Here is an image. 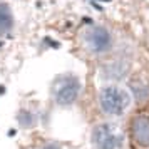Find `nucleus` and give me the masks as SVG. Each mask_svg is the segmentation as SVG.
Listing matches in <instances>:
<instances>
[{
    "label": "nucleus",
    "mask_w": 149,
    "mask_h": 149,
    "mask_svg": "<svg viewBox=\"0 0 149 149\" xmlns=\"http://www.w3.org/2000/svg\"><path fill=\"white\" fill-rule=\"evenodd\" d=\"M84 45L94 55L106 54L112 47V34L106 27H101V25L91 27L84 34Z\"/></svg>",
    "instance_id": "obj_4"
},
{
    "label": "nucleus",
    "mask_w": 149,
    "mask_h": 149,
    "mask_svg": "<svg viewBox=\"0 0 149 149\" xmlns=\"http://www.w3.org/2000/svg\"><path fill=\"white\" fill-rule=\"evenodd\" d=\"M129 92L132 95V99L137 102H144L149 99V86L142 81H132L129 86Z\"/></svg>",
    "instance_id": "obj_8"
},
{
    "label": "nucleus",
    "mask_w": 149,
    "mask_h": 149,
    "mask_svg": "<svg viewBox=\"0 0 149 149\" xmlns=\"http://www.w3.org/2000/svg\"><path fill=\"white\" fill-rule=\"evenodd\" d=\"M81 94V81L74 74H61L52 84V95L55 104L59 106H72Z\"/></svg>",
    "instance_id": "obj_2"
},
{
    "label": "nucleus",
    "mask_w": 149,
    "mask_h": 149,
    "mask_svg": "<svg viewBox=\"0 0 149 149\" xmlns=\"http://www.w3.org/2000/svg\"><path fill=\"white\" fill-rule=\"evenodd\" d=\"M44 149H62L59 144H55V142H49V144H45L44 146Z\"/></svg>",
    "instance_id": "obj_10"
},
{
    "label": "nucleus",
    "mask_w": 149,
    "mask_h": 149,
    "mask_svg": "<svg viewBox=\"0 0 149 149\" xmlns=\"http://www.w3.org/2000/svg\"><path fill=\"white\" fill-rule=\"evenodd\" d=\"M131 64L124 59H114V61L106 62L101 67V77L107 84H116V82L124 81L129 74Z\"/></svg>",
    "instance_id": "obj_5"
},
{
    "label": "nucleus",
    "mask_w": 149,
    "mask_h": 149,
    "mask_svg": "<svg viewBox=\"0 0 149 149\" xmlns=\"http://www.w3.org/2000/svg\"><path fill=\"white\" fill-rule=\"evenodd\" d=\"M14 27V14L7 3H0V35L10 32Z\"/></svg>",
    "instance_id": "obj_7"
},
{
    "label": "nucleus",
    "mask_w": 149,
    "mask_h": 149,
    "mask_svg": "<svg viewBox=\"0 0 149 149\" xmlns=\"http://www.w3.org/2000/svg\"><path fill=\"white\" fill-rule=\"evenodd\" d=\"M132 104V95L129 89L121 87L117 84H106L99 91V106L104 114L111 117L124 116Z\"/></svg>",
    "instance_id": "obj_1"
},
{
    "label": "nucleus",
    "mask_w": 149,
    "mask_h": 149,
    "mask_svg": "<svg viewBox=\"0 0 149 149\" xmlns=\"http://www.w3.org/2000/svg\"><path fill=\"white\" fill-rule=\"evenodd\" d=\"M17 121H19V124L22 127H34L37 124V116L34 112L27 111V109H22L20 112L17 114Z\"/></svg>",
    "instance_id": "obj_9"
},
{
    "label": "nucleus",
    "mask_w": 149,
    "mask_h": 149,
    "mask_svg": "<svg viewBox=\"0 0 149 149\" xmlns=\"http://www.w3.org/2000/svg\"><path fill=\"white\" fill-rule=\"evenodd\" d=\"M91 141L94 149H122L124 146V132L119 126L111 122L97 124L92 129Z\"/></svg>",
    "instance_id": "obj_3"
},
{
    "label": "nucleus",
    "mask_w": 149,
    "mask_h": 149,
    "mask_svg": "<svg viewBox=\"0 0 149 149\" xmlns=\"http://www.w3.org/2000/svg\"><path fill=\"white\" fill-rule=\"evenodd\" d=\"M131 134L137 146L149 148V117L136 116L131 124Z\"/></svg>",
    "instance_id": "obj_6"
}]
</instances>
